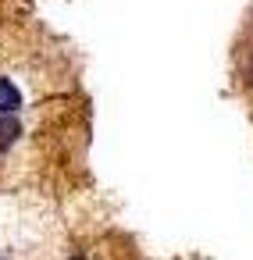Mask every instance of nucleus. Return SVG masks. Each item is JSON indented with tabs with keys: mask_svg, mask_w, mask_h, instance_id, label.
Segmentation results:
<instances>
[{
	"mask_svg": "<svg viewBox=\"0 0 253 260\" xmlns=\"http://www.w3.org/2000/svg\"><path fill=\"white\" fill-rule=\"evenodd\" d=\"M18 104H22L18 86H15V82H8V79H0V114H11V111H18Z\"/></svg>",
	"mask_w": 253,
	"mask_h": 260,
	"instance_id": "nucleus-1",
	"label": "nucleus"
},
{
	"mask_svg": "<svg viewBox=\"0 0 253 260\" xmlns=\"http://www.w3.org/2000/svg\"><path fill=\"white\" fill-rule=\"evenodd\" d=\"M15 139H18V121L4 114V118H0V150H8Z\"/></svg>",
	"mask_w": 253,
	"mask_h": 260,
	"instance_id": "nucleus-2",
	"label": "nucleus"
},
{
	"mask_svg": "<svg viewBox=\"0 0 253 260\" xmlns=\"http://www.w3.org/2000/svg\"><path fill=\"white\" fill-rule=\"evenodd\" d=\"M75 260H82V256H75Z\"/></svg>",
	"mask_w": 253,
	"mask_h": 260,
	"instance_id": "nucleus-3",
	"label": "nucleus"
}]
</instances>
